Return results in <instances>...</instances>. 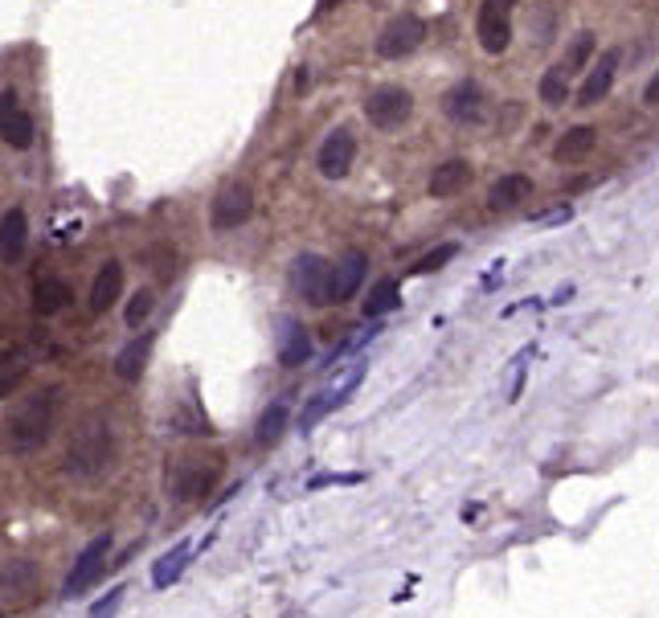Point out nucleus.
<instances>
[{"mask_svg":"<svg viewBox=\"0 0 659 618\" xmlns=\"http://www.w3.org/2000/svg\"><path fill=\"white\" fill-rule=\"evenodd\" d=\"M115 463V430L103 414H86L66 443V475L95 479Z\"/></svg>","mask_w":659,"mask_h":618,"instance_id":"1","label":"nucleus"},{"mask_svg":"<svg viewBox=\"0 0 659 618\" xmlns=\"http://www.w3.org/2000/svg\"><path fill=\"white\" fill-rule=\"evenodd\" d=\"M54 418H58V389H37L21 397L9 414V447L21 455L37 451L54 434Z\"/></svg>","mask_w":659,"mask_h":618,"instance_id":"2","label":"nucleus"},{"mask_svg":"<svg viewBox=\"0 0 659 618\" xmlns=\"http://www.w3.org/2000/svg\"><path fill=\"white\" fill-rule=\"evenodd\" d=\"M217 475H222V459L217 455H189V459H181L177 475H172V492H177L181 504H197L213 492Z\"/></svg>","mask_w":659,"mask_h":618,"instance_id":"3","label":"nucleus"},{"mask_svg":"<svg viewBox=\"0 0 659 618\" xmlns=\"http://www.w3.org/2000/svg\"><path fill=\"white\" fill-rule=\"evenodd\" d=\"M250 213H254V193L246 181H226L222 189H217L213 205H209V226L217 234H230L238 226L250 222Z\"/></svg>","mask_w":659,"mask_h":618,"instance_id":"4","label":"nucleus"},{"mask_svg":"<svg viewBox=\"0 0 659 618\" xmlns=\"http://www.w3.org/2000/svg\"><path fill=\"white\" fill-rule=\"evenodd\" d=\"M410 115H414V95L406 86H377V91L365 99V119L377 131H398L410 123Z\"/></svg>","mask_w":659,"mask_h":618,"instance_id":"5","label":"nucleus"},{"mask_svg":"<svg viewBox=\"0 0 659 618\" xmlns=\"http://www.w3.org/2000/svg\"><path fill=\"white\" fill-rule=\"evenodd\" d=\"M422 41H426V25H422V17L402 13V17H393V21L381 29V37H377V54L389 58V62H398V58H410V54L422 46Z\"/></svg>","mask_w":659,"mask_h":618,"instance_id":"6","label":"nucleus"},{"mask_svg":"<svg viewBox=\"0 0 659 618\" xmlns=\"http://www.w3.org/2000/svg\"><path fill=\"white\" fill-rule=\"evenodd\" d=\"M291 287L312 307H324L328 303V287H332V262H324L320 254H299L291 262Z\"/></svg>","mask_w":659,"mask_h":618,"instance_id":"7","label":"nucleus"},{"mask_svg":"<svg viewBox=\"0 0 659 618\" xmlns=\"http://www.w3.org/2000/svg\"><path fill=\"white\" fill-rule=\"evenodd\" d=\"M107 557H111V533H99L91 545H86L70 569V578L62 586V598H78L82 590H91L99 582V573L107 569Z\"/></svg>","mask_w":659,"mask_h":618,"instance_id":"8","label":"nucleus"},{"mask_svg":"<svg viewBox=\"0 0 659 618\" xmlns=\"http://www.w3.org/2000/svg\"><path fill=\"white\" fill-rule=\"evenodd\" d=\"M443 111H447V119H455V123H463V127H475V123L488 119V95H483L479 82H467V78H463V82H455L451 91H447Z\"/></svg>","mask_w":659,"mask_h":618,"instance_id":"9","label":"nucleus"},{"mask_svg":"<svg viewBox=\"0 0 659 618\" xmlns=\"http://www.w3.org/2000/svg\"><path fill=\"white\" fill-rule=\"evenodd\" d=\"M353 160H357V140H353V131H348V127L328 131V140L320 144V156H316L320 176H328V181H344L348 168H353Z\"/></svg>","mask_w":659,"mask_h":618,"instance_id":"10","label":"nucleus"},{"mask_svg":"<svg viewBox=\"0 0 659 618\" xmlns=\"http://www.w3.org/2000/svg\"><path fill=\"white\" fill-rule=\"evenodd\" d=\"M475 33H479V46L488 54H504L512 46V13L483 0L479 5V17H475Z\"/></svg>","mask_w":659,"mask_h":618,"instance_id":"11","label":"nucleus"},{"mask_svg":"<svg viewBox=\"0 0 659 618\" xmlns=\"http://www.w3.org/2000/svg\"><path fill=\"white\" fill-rule=\"evenodd\" d=\"M369 275V254L365 250H348L336 267H332V287H328V303H344V299H353L361 291Z\"/></svg>","mask_w":659,"mask_h":618,"instance_id":"12","label":"nucleus"},{"mask_svg":"<svg viewBox=\"0 0 659 618\" xmlns=\"http://www.w3.org/2000/svg\"><path fill=\"white\" fill-rule=\"evenodd\" d=\"M614 70H619V50H606V54L598 58V66L586 70V82H582V91H578V107H598V103L610 95Z\"/></svg>","mask_w":659,"mask_h":618,"instance_id":"13","label":"nucleus"},{"mask_svg":"<svg viewBox=\"0 0 659 618\" xmlns=\"http://www.w3.org/2000/svg\"><path fill=\"white\" fill-rule=\"evenodd\" d=\"M119 291H123V262L107 258L99 267V275H95V283H91V312L95 316L111 312V307L119 303Z\"/></svg>","mask_w":659,"mask_h":618,"instance_id":"14","label":"nucleus"},{"mask_svg":"<svg viewBox=\"0 0 659 618\" xmlns=\"http://www.w3.org/2000/svg\"><path fill=\"white\" fill-rule=\"evenodd\" d=\"M25 242H29V217L21 205H13L0 217V262H17L25 254Z\"/></svg>","mask_w":659,"mask_h":618,"instance_id":"15","label":"nucleus"},{"mask_svg":"<svg viewBox=\"0 0 659 618\" xmlns=\"http://www.w3.org/2000/svg\"><path fill=\"white\" fill-rule=\"evenodd\" d=\"M524 201H533V181H529L524 172L500 176V181L492 185V193H488V205H492L496 213H512V209H520Z\"/></svg>","mask_w":659,"mask_h":618,"instance_id":"16","label":"nucleus"},{"mask_svg":"<svg viewBox=\"0 0 659 618\" xmlns=\"http://www.w3.org/2000/svg\"><path fill=\"white\" fill-rule=\"evenodd\" d=\"M594 144H598V127L578 123V127H569L565 136L557 140L553 160H557V164H578V160H586V156L594 152Z\"/></svg>","mask_w":659,"mask_h":618,"instance_id":"17","label":"nucleus"},{"mask_svg":"<svg viewBox=\"0 0 659 618\" xmlns=\"http://www.w3.org/2000/svg\"><path fill=\"white\" fill-rule=\"evenodd\" d=\"M307 357H312V336H307V328L299 320H283V332H279V365L299 369V365H307Z\"/></svg>","mask_w":659,"mask_h":618,"instance_id":"18","label":"nucleus"},{"mask_svg":"<svg viewBox=\"0 0 659 618\" xmlns=\"http://www.w3.org/2000/svg\"><path fill=\"white\" fill-rule=\"evenodd\" d=\"M70 299H74V291H70V283L58 279V275H46V279L33 283V307H37V316H58V312H66Z\"/></svg>","mask_w":659,"mask_h":618,"instance_id":"19","label":"nucleus"},{"mask_svg":"<svg viewBox=\"0 0 659 618\" xmlns=\"http://www.w3.org/2000/svg\"><path fill=\"white\" fill-rule=\"evenodd\" d=\"M357 381H361V373H353V377H348V381H344L336 393H316L312 402L303 406V414H299V430H312V426H316V422H324V418H328L336 406H344V402H348V393L357 389Z\"/></svg>","mask_w":659,"mask_h":618,"instance_id":"20","label":"nucleus"},{"mask_svg":"<svg viewBox=\"0 0 659 618\" xmlns=\"http://www.w3.org/2000/svg\"><path fill=\"white\" fill-rule=\"evenodd\" d=\"M467 181H471V164L467 160H443L434 172H430V197H455V193H463L467 189Z\"/></svg>","mask_w":659,"mask_h":618,"instance_id":"21","label":"nucleus"},{"mask_svg":"<svg viewBox=\"0 0 659 618\" xmlns=\"http://www.w3.org/2000/svg\"><path fill=\"white\" fill-rule=\"evenodd\" d=\"M152 344H156V336H152V332L136 336V340H131V344L119 352V357H115V373H119L123 381H136V377L144 373L148 357H152Z\"/></svg>","mask_w":659,"mask_h":618,"instance_id":"22","label":"nucleus"},{"mask_svg":"<svg viewBox=\"0 0 659 618\" xmlns=\"http://www.w3.org/2000/svg\"><path fill=\"white\" fill-rule=\"evenodd\" d=\"M29 369H33V365H29V352H25V348L0 352V402L21 389V381L29 377Z\"/></svg>","mask_w":659,"mask_h":618,"instance_id":"23","label":"nucleus"},{"mask_svg":"<svg viewBox=\"0 0 659 618\" xmlns=\"http://www.w3.org/2000/svg\"><path fill=\"white\" fill-rule=\"evenodd\" d=\"M283 430H287V402H275V406L262 410V418L254 426V443L258 447H275L283 438Z\"/></svg>","mask_w":659,"mask_h":618,"instance_id":"24","label":"nucleus"},{"mask_svg":"<svg viewBox=\"0 0 659 618\" xmlns=\"http://www.w3.org/2000/svg\"><path fill=\"white\" fill-rule=\"evenodd\" d=\"M33 136H37L33 115H29V111H21V107H17V111L5 119V127H0V140H5L9 148H17V152L33 148Z\"/></svg>","mask_w":659,"mask_h":618,"instance_id":"25","label":"nucleus"},{"mask_svg":"<svg viewBox=\"0 0 659 618\" xmlns=\"http://www.w3.org/2000/svg\"><path fill=\"white\" fill-rule=\"evenodd\" d=\"M393 307H402V287H398V279H381L365 299V320H377V316L393 312Z\"/></svg>","mask_w":659,"mask_h":618,"instance_id":"26","label":"nucleus"},{"mask_svg":"<svg viewBox=\"0 0 659 618\" xmlns=\"http://www.w3.org/2000/svg\"><path fill=\"white\" fill-rule=\"evenodd\" d=\"M541 103L545 107H565L569 103V70H565V62H557V66H549L541 74Z\"/></svg>","mask_w":659,"mask_h":618,"instance_id":"27","label":"nucleus"},{"mask_svg":"<svg viewBox=\"0 0 659 618\" xmlns=\"http://www.w3.org/2000/svg\"><path fill=\"white\" fill-rule=\"evenodd\" d=\"M152 307H156V291H152V287H144V291H136V295H131L127 312H123L127 328H144V320L152 316Z\"/></svg>","mask_w":659,"mask_h":618,"instance_id":"28","label":"nucleus"},{"mask_svg":"<svg viewBox=\"0 0 659 618\" xmlns=\"http://www.w3.org/2000/svg\"><path fill=\"white\" fill-rule=\"evenodd\" d=\"M590 58H594V33H578L574 46H569V54H565V70L569 74H582L590 66Z\"/></svg>","mask_w":659,"mask_h":618,"instance_id":"29","label":"nucleus"},{"mask_svg":"<svg viewBox=\"0 0 659 618\" xmlns=\"http://www.w3.org/2000/svg\"><path fill=\"white\" fill-rule=\"evenodd\" d=\"M181 569H185V549H177V553L160 557V561H156V569H152V582H156V586H168V582L177 578Z\"/></svg>","mask_w":659,"mask_h":618,"instance_id":"30","label":"nucleus"},{"mask_svg":"<svg viewBox=\"0 0 659 618\" xmlns=\"http://www.w3.org/2000/svg\"><path fill=\"white\" fill-rule=\"evenodd\" d=\"M455 254H459V246H451V242H447V246H438L434 254H426V258L418 262V267H414V275H430V271H443V262H451Z\"/></svg>","mask_w":659,"mask_h":618,"instance_id":"31","label":"nucleus"},{"mask_svg":"<svg viewBox=\"0 0 659 618\" xmlns=\"http://www.w3.org/2000/svg\"><path fill=\"white\" fill-rule=\"evenodd\" d=\"M21 103H17V91H13V86H5V91H0V127H5V119L17 111Z\"/></svg>","mask_w":659,"mask_h":618,"instance_id":"32","label":"nucleus"},{"mask_svg":"<svg viewBox=\"0 0 659 618\" xmlns=\"http://www.w3.org/2000/svg\"><path fill=\"white\" fill-rule=\"evenodd\" d=\"M643 103H647V107H659V70H655V78L647 82V91H643Z\"/></svg>","mask_w":659,"mask_h":618,"instance_id":"33","label":"nucleus"},{"mask_svg":"<svg viewBox=\"0 0 659 618\" xmlns=\"http://www.w3.org/2000/svg\"><path fill=\"white\" fill-rule=\"evenodd\" d=\"M340 5V0H316V17H324V13H332Z\"/></svg>","mask_w":659,"mask_h":618,"instance_id":"34","label":"nucleus"},{"mask_svg":"<svg viewBox=\"0 0 659 618\" xmlns=\"http://www.w3.org/2000/svg\"><path fill=\"white\" fill-rule=\"evenodd\" d=\"M492 5H500V9H508V13H512V9H516V0H492Z\"/></svg>","mask_w":659,"mask_h":618,"instance_id":"35","label":"nucleus"}]
</instances>
